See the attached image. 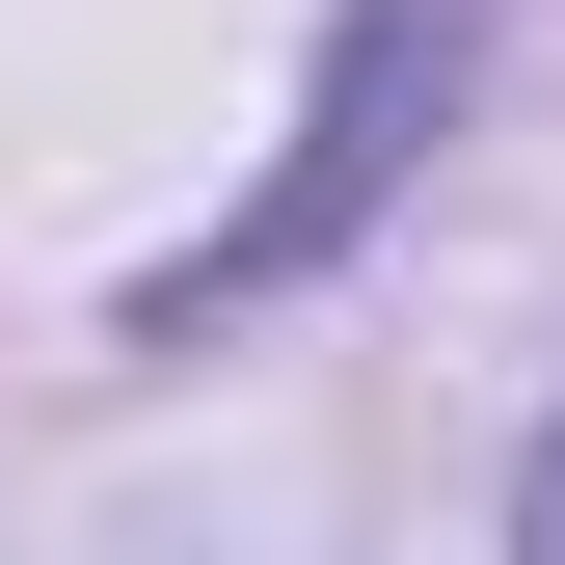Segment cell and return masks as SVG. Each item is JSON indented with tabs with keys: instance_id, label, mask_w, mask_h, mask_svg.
Returning <instances> with one entry per match:
<instances>
[{
	"instance_id": "cell-2",
	"label": "cell",
	"mask_w": 565,
	"mask_h": 565,
	"mask_svg": "<svg viewBox=\"0 0 565 565\" xmlns=\"http://www.w3.org/2000/svg\"><path fill=\"white\" fill-rule=\"evenodd\" d=\"M539 539H565V431H539Z\"/></svg>"
},
{
	"instance_id": "cell-1",
	"label": "cell",
	"mask_w": 565,
	"mask_h": 565,
	"mask_svg": "<svg viewBox=\"0 0 565 565\" xmlns=\"http://www.w3.org/2000/svg\"><path fill=\"white\" fill-rule=\"evenodd\" d=\"M431 108H458V28H431V0H377V28L323 54V108H297V162H269V216H216V243L162 269V350L216 323V297H297V269H323L350 216H377L404 162H431Z\"/></svg>"
}]
</instances>
